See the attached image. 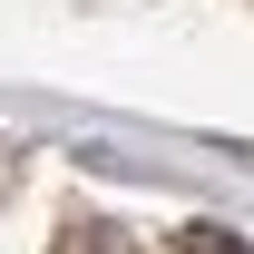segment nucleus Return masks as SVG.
Here are the masks:
<instances>
[{
  "mask_svg": "<svg viewBox=\"0 0 254 254\" xmlns=\"http://www.w3.org/2000/svg\"><path fill=\"white\" fill-rule=\"evenodd\" d=\"M59 254H108V225H68V245Z\"/></svg>",
  "mask_w": 254,
  "mask_h": 254,
  "instance_id": "nucleus-2",
  "label": "nucleus"
},
{
  "mask_svg": "<svg viewBox=\"0 0 254 254\" xmlns=\"http://www.w3.org/2000/svg\"><path fill=\"white\" fill-rule=\"evenodd\" d=\"M176 254H245V235H225V225H186Z\"/></svg>",
  "mask_w": 254,
  "mask_h": 254,
  "instance_id": "nucleus-1",
  "label": "nucleus"
}]
</instances>
